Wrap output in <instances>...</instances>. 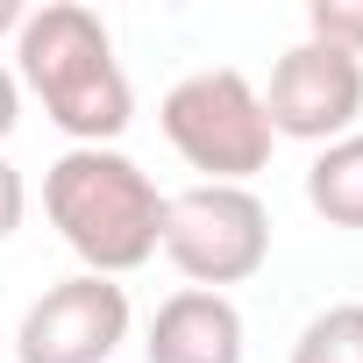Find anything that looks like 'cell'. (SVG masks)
<instances>
[{"label":"cell","instance_id":"obj_8","mask_svg":"<svg viewBox=\"0 0 363 363\" xmlns=\"http://www.w3.org/2000/svg\"><path fill=\"white\" fill-rule=\"evenodd\" d=\"M306 207L328 228H363V128L342 135V143H328L306 164Z\"/></svg>","mask_w":363,"mask_h":363},{"label":"cell","instance_id":"obj_2","mask_svg":"<svg viewBox=\"0 0 363 363\" xmlns=\"http://www.w3.org/2000/svg\"><path fill=\"white\" fill-rule=\"evenodd\" d=\"M43 207H50L57 235L72 242V257L93 278H128L157 257L164 193L121 150H65L43 171Z\"/></svg>","mask_w":363,"mask_h":363},{"label":"cell","instance_id":"obj_3","mask_svg":"<svg viewBox=\"0 0 363 363\" xmlns=\"http://www.w3.org/2000/svg\"><path fill=\"white\" fill-rule=\"evenodd\" d=\"M157 128L193 171H207L200 186H250L278 143L264 121V93L235 65H207L193 79H178L157 107Z\"/></svg>","mask_w":363,"mask_h":363},{"label":"cell","instance_id":"obj_13","mask_svg":"<svg viewBox=\"0 0 363 363\" xmlns=\"http://www.w3.org/2000/svg\"><path fill=\"white\" fill-rule=\"evenodd\" d=\"M8 29H22V0H0V36Z\"/></svg>","mask_w":363,"mask_h":363},{"label":"cell","instance_id":"obj_4","mask_svg":"<svg viewBox=\"0 0 363 363\" xmlns=\"http://www.w3.org/2000/svg\"><path fill=\"white\" fill-rule=\"evenodd\" d=\"M157 250L186 271L200 292L242 285L271 257V214L250 186H186L164 200V235Z\"/></svg>","mask_w":363,"mask_h":363},{"label":"cell","instance_id":"obj_12","mask_svg":"<svg viewBox=\"0 0 363 363\" xmlns=\"http://www.w3.org/2000/svg\"><path fill=\"white\" fill-rule=\"evenodd\" d=\"M15 121H22V86H15V72L0 65V143L15 135Z\"/></svg>","mask_w":363,"mask_h":363},{"label":"cell","instance_id":"obj_7","mask_svg":"<svg viewBox=\"0 0 363 363\" xmlns=\"http://www.w3.org/2000/svg\"><path fill=\"white\" fill-rule=\"evenodd\" d=\"M143 363H242V313L228 292H171L143 335Z\"/></svg>","mask_w":363,"mask_h":363},{"label":"cell","instance_id":"obj_1","mask_svg":"<svg viewBox=\"0 0 363 363\" xmlns=\"http://www.w3.org/2000/svg\"><path fill=\"white\" fill-rule=\"evenodd\" d=\"M15 57H22V79L43 100V114L72 135V150H107L135 121L128 72L114 65V36L79 0H50V8L22 15Z\"/></svg>","mask_w":363,"mask_h":363},{"label":"cell","instance_id":"obj_6","mask_svg":"<svg viewBox=\"0 0 363 363\" xmlns=\"http://www.w3.org/2000/svg\"><path fill=\"white\" fill-rule=\"evenodd\" d=\"M121 342H128V292L114 278L79 271L22 313L15 363H107Z\"/></svg>","mask_w":363,"mask_h":363},{"label":"cell","instance_id":"obj_11","mask_svg":"<svg viewBox=\"0 0 363 363\" xmlns=\"http://www.w3.org/2000/svg\"><path fill=\"white\" fill-rule=\"evenodd\" d=\"M22 207H29V193H22V171L0 157V242H8L15 228H22Z\"/></svg>","mask_w":363,"mask_h":363},{"label":"cell","instance_id":"obj_5","mask_svg":"<svg viewBox=\"0 0 363 363\" xmlns=\"http://www.w3.org/2000/svg\"><path fill=\"white\" fill-rule=\"evenodd\" d=\"M356 114H363V57L335 50V43H292L278 65H271V93H264V121L271 135H292V143H342L356 135Z\"/></svg>","mask_w":363,"mask_h":363},{"label":"cell","instance_id":"obj_10","mask_svg":"<svg viewBox=\"0 0 363 363\" xmlns=\"http://www.w3.org/2000/svg\"><path fill=\"white\" fill-rule=\"evenodd\" d=\"M306 36L363 57V0H313V8H306Z\"/></svg>","mask_w":363,"mask_h":363},{"label":"cell","instance_id":"obj_9","mask_svg":"<svg viewBox=\"0 0 363 363\" xmlns=\"http://www.w3.org/2000/svg\"><path fill=\"white\" fill-rule=\"evenodd\" d=\"M292 363H363V299L313 313L292 342Z\"/></svg>","mask_w":363,"mask_h":363}]
</instances>
